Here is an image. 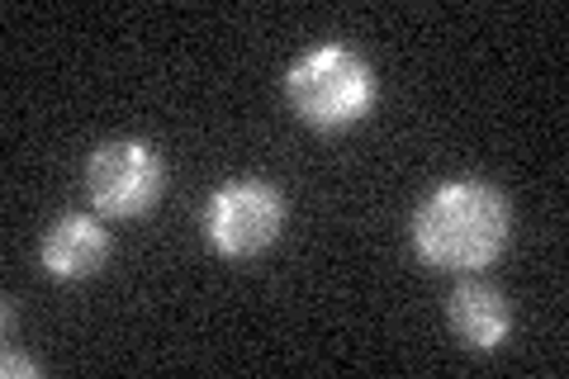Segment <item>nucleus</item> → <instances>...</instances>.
<instances>
[{"label":"nucleus","mask_w":569,"mask_h":379,"mask_svg":"<svg viewBox=\"0 0 569 379\" xmlns=\"http://www.w3.org/2000/svg\"><path fill=\"white\" fill-rule=\"evenodd\" d=\"M512 238V209L503 190L475 176H456L427 195L413 213V251L418 261L451 270V276H475L503 257Z\"/></svg>","instance_id":"1"},{"label":"nucleus","mask_w":569,"mask_h":379,"mask_svg":"<svg viewBox=\"0 0 569 379\" xmlns=\"http://www.w3.org/2000/svg\"><path fill=\"white\" fill-rule=\"evenodd\" d=\"M376 71L347 43H318L299 52L284 71V100H290L295 119L313 133H342L356 129L370 110H376Z\"/></svg>","instance_id":"2"},{"label":"nucleus","mask_w":569,"mask_h":379,"mask_svg":"<svg viewBox=\"0 0 569 379\" xmlns=\"http://www.w3.org/2000/svg\"><path fill=\"white\" fill-rule=\"evenodd\" d=\"M284 232V195L261 176H233L209 195L204 238L228 261H252Z\"/></svg>","instance_id":"3"},{"label":"nucleus","mask_w":569,"mask_h":379,"mask_svg":"<svg viewBox=\"0 0 569 379\" xmlns=\"http://www.w3.org/2000/svg\"><path fill=\"white\" fill-rule=\"evenodd\" d=\"M86 200L100 219H138L162 200L167 167L152 142L142 138H110L86 157Z\"/></svg>","instance_id":"4"},{"label":"nucleus","mask_w":569,"mask_h":379,"mask_svg":"<svg viewBox=\"0 0 569 379\" xmlns=\"http://www.w3.org/2000/svg\"><path fill=\"white\" fill-rule=\"evenodd\" d=\"M39 261L52 280H67V285L91 280V276H100V266L110 261V232H104L96 213L71 209L43 232Z\"/></svg>","instance_id":"5"},{"label":"nucleus","mask_w":569,"mask_h":379,"mask_svg":"<svg viewBox=\"0 0 569 379\" xmlns=\"http://www.w3.org/2000/svg\"><path fill=\"white\" fill-rule=\"evenodd\" d=\"M447 322L470 351H498L508 341V332H512V309H508V299L498 295L493 285L466 280V285H456L451 290Z\"/></svg>","instance_id":"6"},{"label":"nucleus","mask_w":569,"mask_h":379,"mask_svg":"<svg viewBox=\"0 0 569 379\" xmlns=\"http://www.w3.org/2000/svg\"><path fill=\"white\" fill-rule=\"evenodd\" d=\"M0 370H6V375H39V366H33V360L29 356H20V351H6V360H0Z\"/></svg>","instance_id":"7"}]
</instances>
